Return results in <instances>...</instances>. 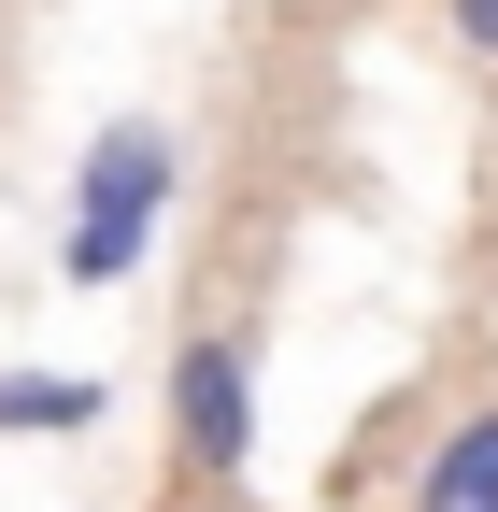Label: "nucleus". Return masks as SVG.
Segmentation results:
<instances>
[{
	"instance_id": "nucleus-1",
	"label": "nucleus",
	"mask_w": 498,
	"mask_h": 512,
	"mask_svg": "<svg viewBox=\"0 0 498 512\" xmlns=\"http://www.w3.org/2000/svg\"><path fill=\"white\" fill-rule=\"evenodd\" d=\"M171 171H185V143L157 114H114L100 143H86V171H72V214H57V285H129L143 256H157V214H171Z\"/></svg>"
},
{
	"instance_id": "nucleus-2",
	"label": "nucleus",
	"mask_w": 498,
	"mask_h": 512,
	"mask_svg": "<svg viewBox=\"0 0 498 512\" xmlns=\"http://www.w3.org/2000/svg\"><path fill=\"white\" fill-rule=\"evenodd\" d=\"M171 456L200 498L242 484V456H257V328H185L171 342Z\"/></svg>"
},
{
	"instance_id": "nucleus-3",
	"label": "nucleus",
	"mask_w": 498,
	"mask_h": 512,
	"mask_svg": "<svg viewBox=\"0 0 498 512\" xmlns=\"http://www.w3.org/2000/svg\"><path fill=\"white\" fill-rule=\"evenodd\" d=\"M399 512H498V399H470L456 427H427L413 456V498Z\"/></svg>"
},
{
	"instance_id": "nucleus-4",
	"label": "nucleus",
	"mask_w": 498,
	"mask_h": 512,
	"mask_svg": "<svg viewBox=\"0 0 498 512\" xmlns=\"http://www.w3.org/2000/svg\"><path fill=\"white\" fill-rule=\"evenodd\" d=\"M114 399H100V370H0V441H72V427H100Z\"/></svg>"
},
{
	"instance_id": "nucleus-5",
	"label": "nucleus",
	"mask_w": 498,
	"mask_h": 512,
	"mask_svg": "<svg viewBox=\"0 0 498 512\" xmlns=\"http://www.w3.org/2000/svg\"><path fill=\"white\" fill-rule=\"evenodd\" d=\"M442 29H456L470 57H498V0H442Z\"/></svg>"
}]
</instances>
